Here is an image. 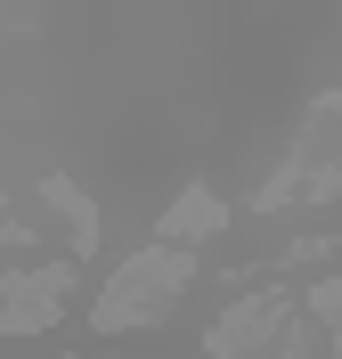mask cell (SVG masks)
Wrapping results in <instances>:
<instances>
[{
  "mask_svg": "<svg viewBox=\"0 0 342 359\" xmlns=\"http://www.w3.org/2000/svg\"><path fill=\"white\" fill-rule=\"evenodd\" d=\"M180 286H187V262H180V253H138V262L106 286L98 327H106V335H122V327H138V318H163Z\"/></svg>",
  "mask_w": 342,
  "mask_h": 359,
  "instance_id": "6da1fadb",
  "label": "cell"
},
{
  "mask_svg": "<svg viewBox=\"0 0 342 359\" xmlns=\"http://www.w3.org/2000/svg\"><path fill=\"white\" fill-rule=\"evenodd\" d=\"M187 229H220V204H212V196H187L180 212L163 221V237H187Z\"/></svg>",
  "mask_w": 342,
  "mask_h": 359,
  "instance_id": "3957f363",
  "label": "cell"
},
{
  "mask_svg": "<svg viewBox=\"0 0 342 359\" xmlns=\"http://www.w3.org/2000/svg\"><path fill=\"white\" fill-rule=\"evenodd\" d=\"M66 286H73L66 269H33V278H17V286H0V327H8V335H24V327H49Z\"/></svg>",
  "mask_w": 342,
  "mask_h": 359,
  "instance_id": "7a4b0ae2",
  "label": "cell"
}]
</instances>
